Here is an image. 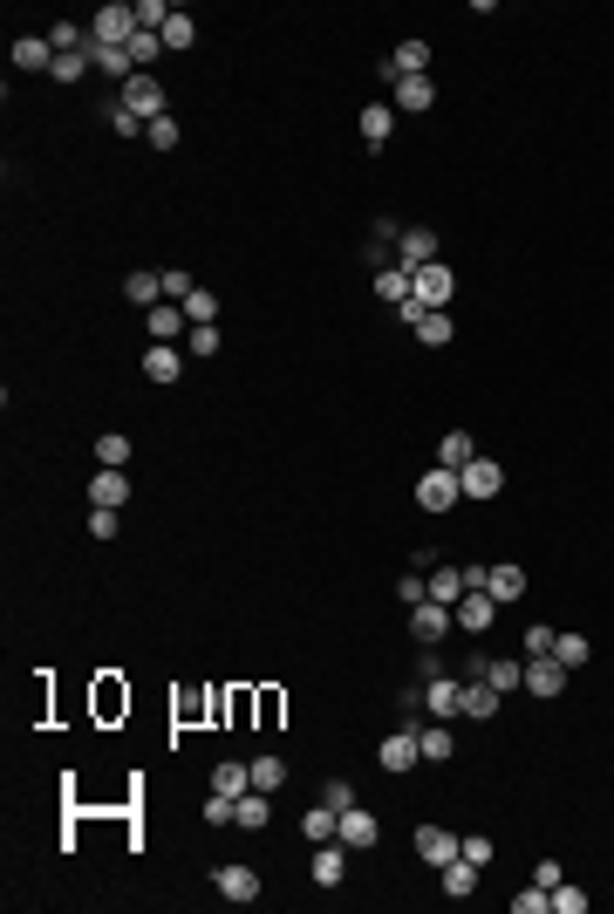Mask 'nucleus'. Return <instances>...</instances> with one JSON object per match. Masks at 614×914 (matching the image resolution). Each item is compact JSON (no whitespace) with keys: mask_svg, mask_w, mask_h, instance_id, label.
Here are the masks:
<instances>
[{"mask_svg":"<svg viewBox=\"0 0 614 914\" xmlns=\"http://www.w3.org/2000/svg\"><path fill=\"white\" fill-rule=\"evenodd\" d=\"M144 137H151L157 151H178V116H157L151 130H144Z\"/></svg>","mask_w":614,"mask_h":914,"instance_id":"49","label":"nucleus"},{"mask_svg":"<svg viewBox=\"0 0 614 914\" xmlns=\"http://www.w3.org/2000/svg\"><path fill=\"white\" fill-rule=\"evenodd\" d=\"M212 792H226V799H239V792H253V764L226 758L219 771H212Z\"/></svg>","mask_w":614,"mask_h":914,"instance_id":"31","label":"nucleus"},{"mask_svg":"<svg viewBox=\"0 0 614 914\" xmlns=\"http://www.w3.org/2000/svg\"><path fill=\"white\" fill-rule=\"evenodd\" d=\"M212 887L226 894L232 908H246V901H260V874H253V867H239V860H226V867L212 874Z\"/></svg>","mask_w":614,"mask_h":914,"instance_id":"10","label":"nucleus"},{"mask_svg":"<svg viewBox=\"0 0 614 914\" xmlns=\"http://www.w3.org/2000/svg\"><path fill=\"white\" fill-rule=\"evenodd\" d=\"M458 853H464V839H451L444 826H417V860H423V867H437V874H444Z\"/></svg>","mask_w":614,"mask_h":914,"instance_id":"9","label":"nucleus"},{"mask_svg":"<svg viewBox=\"0 0 614 914\" xmlns=\"http://www.w3.org/2000/svg\"><path fill=\"white\" fill-rule=\"evenodd\" d=\"M451 614H458V628H464V635H485V628L499 621V601H492V594L478 587V594H464V601H458Z\"/></svg>","mask_w":614,"mask_h":914,"instance_id":"16","label":"nucleus"},{"mask_svg":"<svg viewBox=\"0 0 614 914\" xmlns=\"http://www.w3.org/2000/svg\"><path fill=\"white\" fill-rule=\"evenodd\" d=\"M471 457H478V444H471V430H444V444H437V464H444V471H464Z\"/></svg>","mask_w":614,"mask_h":914,"instance_id":"28","label":"nucleus"},{"mask_svg":"<svg viewBox=\"0 0 614 914\" xmlns=\"http://www.w3.org/2000/svg\"><path fill=\"white\" fill-rule=\"evenodd\" d=\"M430 103H437L430 76H396V110H430Z\"/></svg>","mask_w":614,"mask_h":914,"instance_id":"32","label":"nucleus"},{"mask_svg":"<svg viewBox=\"0 0 614 914\" xmlns=\"http://www.w3.org/2000/svg\"><path fill=\"white\" fill-rule=\"evenodd\" d=\"M89 505H110V512H123V505H130V471H110V464H96V478H89Z\"/></svg>","mask_w":614,"mask_h":914,"instance_id":"13","label":"nucleus"},{"mask_svg":"<svg viewBox=\"0 0 614 914\" xmlns=\"http://www.w3.org/2000/svg\"><path fill=\"white\" fill-rule=\"evenodd\" d=\"M526 689L533 696H560L567 689V662L560 655H526Z\"/></svg>","mask_w":614,"mask_h":914,"instance_id":"14","label":"nucleus"},{"mask_svg":"<svg viewBox=\"0 0 614 914\" xmlns=\"http://www.w3.org/2000/svg\"><path fill=\"white\" fill-rule=\"evenodd\" d=\"M376 294H383V301H396V307H403V301H410V294H417V280H410V267H383V273H376Z\"/></svg>","mask_w":614,"mask_h":914,"instance_id":"35","label":"nucleus"},{"mask_svg":"<svg viewBox=\"0 0 614 914\" xmlns=\"http://www.w3.org/2000/svg\"><path fill=\"white\" fill-rule=\"evenodd\" d=\"M458 703H464V683H458V676H444V669H437V676L423 683V710H430V717H444V724H451V717H458Z\"/></svg>","mask_w":614,"mask_h":914,"instance_id":"12","label":"nucleus"},{"mask_svg":"<svg viewBox=\"0 0 614 914\" xmlns=\"http://www.w3.org/2000/svg\"><path fill=\"white\" fill-rule=\"evenodd\" d=\"M14 69H28V76H48V69H55V48H48V35H21V41H14Z\"/></svg>","mask_w":614,"mask_h":914,"instance_id":"20","label":"nucleus"},{"mask_svg":"<svg viewBox=\"0 0 614 914\" xmlns=\"http://www.w3.org/2000/svg\"><path fill=\"white\" fill-rule=\"evenodd\" d=\"M553 655H560V662H567V669H580V662H587V655H594V642H587V635H580V628H567V635H553Z\"/></svg>","mask_w":614,"mask_h":914,"instance_id":"37","label":"nucleus"},{"mask_svg":"<svg viewBox=\"0 0 614 914\" xmlns=\"http://www.w3.org/2000/svg\"><path fill=\"white\" fill-rule=\"evenodd\" d=\"M267 819H273V792H239V805H232L239 833H267Z\"/></svg>","mask_w":614,"mask_h":914,"instance_id":"17","label":"nucleus"},{"mask_svg":"<svg viewBox=\"0 0 614 914\" xmlns=\"http://www.w3.org/2000/svg\"><path fill=\"white\" fill-rule=\"evenodd\" d=\"M192 294H198V287H192V273H185V267H164V301H178V307H185Z\"/></svg>","mask_w":614,"mask_h":914,"instance_id":"44","label":"nucleus"},{"mask_svg":"<svg viewBox=\"0 0 614 914\" xmlns=\"http://www.w3.org/2000/svg\"><path fill=\"white\" fill-rule=\"evenodd\" d=\"M307 874H314V887H342L348 846H342V839H321V846H314V860H307Z\"/></svg>","mask_w":614,"mask_h":914,"instance_id":"11","label":"nucleus"},{"mask_svg":"<svg viewBox=\"0 0 614 914\" xmlns=\"http://www.w3.org/2000/svg\"><path fill=\"white\" fill-rule=\"evenodd\" d=\"M89 62H96V48H89V55H55V69H48V76H55V82H82V69H89Z\"/></svg>","mask_w":614,"mask_h":914,"instance_id":"45","label":"nucleus"},{"mask_svg":"<svg viewBox=\"0 0 614 914\" xmlns=\"http://www.w3.org/2000/svg\"><path fill=\"white\" fill-rule=\"evenodd\" d=\"M451 628H458V614L444 608V601H417V608H410V635H417L423 648H430V642H444Z\"/></svg>","mask_w":614,"mask_h":914,"instance_id":"6","label":"nucleus"},{"mask_svg":"<svg viewBox=\"0 0 614 914\" xmlns=\"http://www.w3.org/2000/svg\"><path fill=\"white\" fill-rule=\"evenodd\" d=\"M110 123H116V130H123V137H144V130H151V123H144V116H130V110H123V103H110Z\"/></svg>","mask_w":614,"mask_h":914,"instance_id":"54","label":"nucleus"},{"mask_svg":"<svg viewBox=\"0 0 614 914\" xmlns=\"http://www.w3.org/2000/svg\"><path fill=\"white\" fill-rule=\"evenodd\" d=\"M287 785V758H253V792H280Z\"/></svg>","mask_w":614,"mask_h":914,"instance_id":"39","label":"nucleus"},{"mask_svg":"<svg viewBox=\"0 0 614 914\" xmlns=\"http://www.w3.org/2000/svg\"><path fill=\"white\" fill-rule=\"evenodd\" d=\"M321 805H335V812H348V805H362V792H355L348 778H328V785H321Z\"/></svg>","mask_w":614,"mask_h":914,"instance_id":"43","label":"nucleus"},{"mask_svg":"<svg viewBox=\"0 0 614 914\" xmlns=\"http://www.w3.org/2000/svg\"><path fill=\"white\" fill-rule=\"evenodd\" d=\"M96 464L123 471V464H130V437H123V430H103V437H96Z\"/></svg>","mask_w":614,"mask_h":914,"instance_id":"36","label":"nucleus"},{"mask_svg":"<svg viewBox=\"0 0 614 914\" xmlns=\"http://www.w3.org/2000/svg\"><path fill=\"white\" fill-rule=\"evenodd\" d=\"M458 485H464V498H499V492H505L499 457H471V464L458 471Z\"/></svg>","mask_w":614,"mask_h":914,"instance_id":"8","label":"nucleus"},{"mask_svg":"<svg viewBox=\"0 0 614 914\" xmlns=\"http://www.w3.org/2000/svg\"><path fill=\"white\" fill-rule=\"evenodd\" d=\"M471 676H485L499 696H512V689H526V662H471Z\"/></svg>","mask_w":614,"mask_h":914,"instance_id":"23","label":"nucleus"},{"mask_svg":"<svg viewBox=\"0 0 614 914\" xmlns=\"http://www.w3.org/2000/svg\"><path fill=\"white\" fill-rule=\"evenodd\" d=\"M553 914H587V894H580V887H567V880H560V887H553Z\"/></svg>","mask_w":614,"mask_h":914,"instance_id":"48","label":"nucleus"},{"mask_svg":"<svg viewBox=\"0 0 614 914\" xmlns=\"http://www.w3.org/2000/svg\"><path fill=\"white\" fill-rule=\"evenodd\" d=\"M116 526H123V519H116L110 505H89V533L96 539H116Z\"/></svg>","mask_w":614,"mask_h":914,"instance_id":"51","label":"nucleus"},{"mask_svg":"<svg viewBox=\"0 0 614 914\" xmlns=\"http://www.w3.org/2000/svg\"><path fill=\"white\" fill-rule=\"evenodd\" d=\"M376 758H383V771H389V778H403V771H417V764H423L417 724H410V730H389V737H383V751H376Z\"/></svg>","mask_w":614,"mask_h":914,"instance_id":"4","label":"nucleus"},{"mask_svg":"<svg viewBox=\"0 0 614 914\" xmlns=\"http://www.w3.org/2000/svg\"><path fill=\"white\" fill-rule=\"evenodd\" d=\"M410 280H417V301H423V307H451V294H458V273L444 267V260H430V267H417Z\"/></svg>","mask_w":614,"mask_h":914,"instance_id":"7","label":"nucleus"},{"mask_svg":"<svg viewBox=\"0 0 614 914\" xmlns=\"http://www.w3.org/2000/svg\"><path fill=\"white\" fill-rule=\"evenodd\" d=\"M553 635H560V628H546V621H533V628H526V655H553Z\"/></svg>","mask_w":614,"mask_h":914,"instance_id":"52","label":"nucleus"},{"mask_svg":"<svg viewBox=\"0 0 614 914\" xmlns=\"http://www.w3.org/2000/svg\"><path fill=\"white\" fill-rule=\"evenodd\" d=\"M96 69H103V76H116V82H130V76H137L130 48H96Z\"/></svg>","mask_w":614,"mask_h":914,"instance_id":"40","label":"nucleus"},{"mask_svg":"<svg viewBox=\"0 0 614 914\" xmlns=\"http://www.w3.org/2000/svg\"><path fill=\"white\" fill-rule=\"evenodd\" d=\"M417 744H423V764H451V751H458L451 730H423V724H417Z\"/></svg>","mask_w":614,"mask_h":914,"instance_id":"38","label":"nucleus"},{"mask_svg":"<svg viewBox=\"0 0 614 914\" xmlns=\"http://www.w3.org/2000/svg\"><path fill=\"white\" fill-rule=\"evenodd\" d=\"M335 839H342L348 853H369V846L383 839V819H376L369 805H348V812H342V833H335Z\"/></svg>","mask_w":614,"mask_h":914,"instance_id":"5","label":"nucleus"},{"mask_svg":"<svg viewBox=\"0 0 614 914\" xmlns=\"http://www.w3.org/2000/svg\"><path fill=\"white\" fill-rule=\"evenodd\" d=\"M458 498H464V485H458V471H444V464L417 478V505H423V512H451Z\"/></svg>","mask_w":614,"mask_h":914,"instance_id":"3","label":"nucleus"},{"mask_svg":"<svg viewBox=\"0 0 614 914\" xmlns=\"http://www.w3.org/2000/svg\"><path fill=\"white\" fill-rule=\"evenodd\" d=\"M512 914H553V887H526V894H512Z\"/></svg>","mask_w":614,"mask_h":914,"instance_id":"41","label":"nucleus"},{"mask_svg":"<svg viewBox=\"0 0 614 914\" xmlns=\"http://www.w3.org/2000/svg\"><path fill=\"white\" fill-rule=\"evenodd\" d=\"M185 314H192V328H205V321H219V294H205V287H198L192 301H185Z\"/></svg>","mask_w":614,"mask_h":914,"instance_id":"46","label":"nucleus"},{"mask_svg":"<svg viewBox=\"0 0 614 914\" xmlns=\"http://www.w3.org/2000/svg\"><path fill=\"white\" fill-rule=\"evenodd\" d=\"M396 601H403V608H417V601H430V580H417V573H403V580H396Z\"/></svg>","mask_w":614,"mask_h":914,"instance_id":"50","label":"nucleus"},{"mask_svg":"<svg viewBox=\"0 0 614 914\" xmlns=\"http://www.w3.org/2000/svg\"><path fill=\"white\" fill-rule=\"evenodd\" d=\"M116 103H123L130 116H144V123H157V116H171V110H164V82H157V76H130V82H123V96H116Z\"/></svg>","mask_w":614,"mask_h":914,"instance_id":"2","label":"nucleus"},{"mask_svg":"<svg viewBox=\"0 0 614 914\" xmlns=\"http://www.w3.org/2000/svg\"><path fill=\"white\" fill-rule=\"evenodd\" d=\"M478 874H485V867H471V860H451V867H444V894H451V901H471V894H478Z\"/></svg>","mask_w":614,"mask_h":914,"instance_id":"29","label":"nucleus"},{"mask_svg":"<svg viewBox=\"0 0 614 914\" xmlns=\"http://www.w3.org/2000/svg\"><path fill=\"white\" fill-rule=\"evenodd\" d=\"M423 69H430V41L410 35V41H396V55H389V69H383V76L396 82V76H423Z\"/></svg>","mask_w":614,"mask_h":914,"instance_id":"19","label":"nucleus"},{"mask_svg":"<svg viewBox=\"0 0 614 914\" xmlns=\"http://www.w3.org/2000/svg\"><path fill=\"white\" fill-rule=\"evenodd\" d=\"M144 376H151V382H178V376H185V348L151 342V348H144Z\"/></svg>","mask_w":614,"mask_h":914,"instance_id":"18","label":"nucleus"},{"mask_svg":"<svg viewBox=\"0 0 614 914\" xmlns=\"http://www.w3.org/2000/svg\"><path fill=\"white\" fill-rule=\"evenodd\" d=\"M451 335H458V328H451V307H430V314L417 321V342L423 348H451Z\"/></svg>","mask_w":614,"mask_h":914,"instance_id":"30","label":"nucleus"},{"mask_svg":"<svg viewBox=\"0 0 614 914\" xmlns=\"http://www.w3.org/2000/svg\"><path fill=\"white\" fill-rule=\"evenodd\" d=\"M335 833H342V812H335V805H307L301 812V839L321 846V839H335Z\"/></svg>","mask_w":614,"mask_h":914,"instance_id":"26","label":"nucleus"},{"mask_svg":"<svg viewBox=\"0 0 614 914\" xmlns=\"http://www.w3.org/2000/svg\"><path fill=\"white\" fill-rule=\"evenodd\" d=\"M389 130H396V110H389V103H369V110H362V144H369V151H383Z\"/></svg>","mask_w":614,"mask_h":914,"instance_id":"27","label":"nucleus"},{"mask_svg":"<svg viewBox=\"0 0 614 914\" xmlns=\"http://www.w3.org/2000/svg\"><path fill=\"white\" fill-rule=\"evenodd\" d=\"M130 35H137V7L110 0V7L89 14V41H96V48H130Z\"/></svg>","mask_w":614,"mask_h":914,"instance_id":"1","label":"nucleus"},{"mask_svg":"<svg viewBox=\"0 0 614 914\" xmlns=\"http://www.w3.org/2000/svg\"><path fill=\"white\" fill-rule=\"evenodd\" d=\"M185 355H219V328H212V321L192 328V335H185Z\"/></svg>","mask_w":614,"mask_h":914,"instance_id":"47","label":"nucleus"},{"mask_svg":"<svg viewBox=\"0 0 614 914\" xmlns=\"http://www.w3.org/2000/svg\"><path fill=\"white\" fill-rule=\"evenodd\" d=\"M192 41H198V21L185 14V7H171V21H164V48H171V55H185Z\"/></svg>","mask_w":614,"mask_h":914,"instance_id":"33","label":"nucleus"},{"mask_svg":"<svg viewBox=\"0 0 614 914\" xmlns=\"http://www.w3.org/2000/svg\"><path fill=\"white\" fill-rule=\"evenodd\" d=\"M464 860H471V867H492V860H499V839H485V833H464Z\"/></svg>","mask_w":614,"mask_h":914,"instance_id":"42","label":"nucleus"},{"mask_svg":"<svg viewBox=\"0 0 614 914\" xmlns=\"http://www.w3.org/2000/svg\"><path fill=\"white\" fill-rule=\"evenodd\" d=\"M185 321H192V314H185L178 301H157V307H151V342H178V335H185Z\"/></svg>","mask_w":614,"mask_h":914,"instance_id":"24","label":"nucleus"},{"mask_svg":"<svg viewBox=\"0 0 614 914\" xmlns=\"http://www.w3.org/2000/svg\"><path fill=\"white\" fill-rule=\"evenodd\" d=\"M430 601L458 608V601H464V567H437V573H430Z\"/></svg>","mask_w":614,"mask_h":914,"instance_id":"34","label":"nucleus"},{"mask_svg":"<svg viewBox=\"0 0 614 914\" xmlns=\"http://www.w3.org/2000/svg\"><path fill=\"white\" fill-rule=\"evenodd\" d=\"M485 594H492V601H519V594H526V567H512V560H505V567H485Z\"/></svg>","mask_w":614,"mask_h":914,"instance_id":"21","label":"nucleus"},{"mask_svg":"<svg viewBox=\"0 0 614 914\" xmlns=\"http://www.w3.org/2000/svg\"><path fill=\"white\" fill-rule=\"evenodd\" d=\"M232 805H239V799H226V792H212V799H205V826H232Z\"/></svg>","mask_w":614,"mask_h":914,"instance_id":"53","label":"nucleus"},{"mask_svg":"<svg viewBox=\"0 0 614 914\" xmlns=\"http://www.w3.org/2000/svg\"><path fill=\"white\" fill-rule=\"evenodd\" d=\"M123 301H130V307H144V314H151V307L164 301V273H130V280H123Z\"/></svg>","mask_w":614,"mask_h":914,"instance_id":"25","label":"nucleus"},{"mask_svg":"<svg viewBox=\"0 0 614 914\" xmlns=\"http://www.w3.org/2000/svg\"><path fill=\"white\" fill-rule=\"evenodd\" d=\"M430 260H437V232L430 226H410L403 239H396V267L417 273V267H430Z\"/></svg>","mask_w":614,"mask_h":914,"instance_id":"15","label":"nucleus"},{"mask_svg":"<svg viewBox=\"0 0 614 914\" xmlns=\"http://www.w3.org/2000/svg\"><path fill=\"white\" fill-rule=\"evenodd\" d=\"M458 717H478V724H485V717H499V689L485 683V676H471V683H464V703H458Z\"/></svg>","mask_w":614,"mask_h":914,"instance_id":"22","label":"nucleus"}]
</instances>
